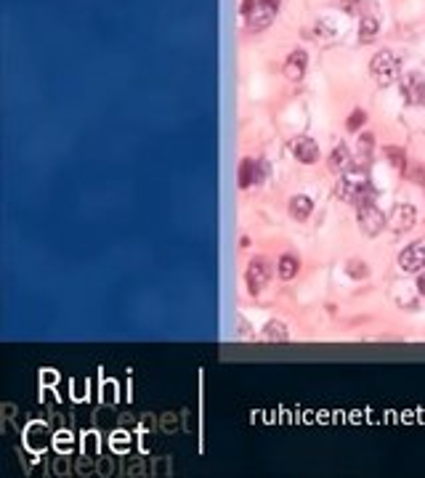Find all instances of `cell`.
I'll return each instance as SVG.
<instances>
[{"label":"cell","mask_w":425,"mask_h":478,"mask_svg":"<svg viewBox=\"0 0 425 478\" xmlns=\"http://www.w3.org/2000/svg\"><path fill=\"white\" fill-rule=\"evenodd\" d=\"M279 11V0H245L242 3V16L247 22L250 32H261L274 22Z\"/></svg>","instance_id":"1"},{"label":"cell","mask_w":425,"mask_h":478,"mask_svg":"<svg viewBox=\"0 0 425 478\" xmlns=\"http://www.w3.org/2000/svg\"><path fill=\"white\" fill-rule=\"evenodd\" d=\"M370 72H372V78L377 80L380 85H391V82L398 78L401 64H398V59L391 51H380V53H375V56H372Z\"/></svg>","instance_id":"2"},{"label":"cell","mask_w":425,"mask_h":478,"mask_svg":"<svg viewBox=\"0 0 425 478\" xmlns=\"http://www.w3.org/2000/svg\"><path fill=\"white\" fill-rule=\"evenodd\" d=\"M383 226H388V218L377 210V205H375V202H367V205H361V208H359V229H361L367 237L380 234V231H383Z\"/></svg>","instance_id":"3"},{"label":"cell","mask_w":425,"mask_h":478,"mask_svg":"<svg viewBox=\"0 0 425 478\" xmlns=\"http://www.w3.org/2000/svg\"><path fill=\"white\" fill-rule=\"evenodd\" d=\"M401 96L407 104L425 106V78L420 72H410L401 78Z\"/></svg>","instance_id":"4"},{"label":"cell","mask_w":425,"mask_h":478,"mask_svg":"<svg viewBox=\"0 0 425 478\" xmlns=\"http://www.w3.org/2000/svg\"><path fill=\"white\" fill-rule=\"evenodd\" d=\"M415 221H417V210L412 205H396L388 215V229L396 234H404L415 226Z\"/></svg>","instance_id":"5"},{"label":"cell","mask_w":425,"mask_h":478,"mask_svg":"<svg viewBox=\"0 0 425 478\" xmlns=\"http://www.w3.org/2000/svg\"><path fill=\"white\" fill-rule=\"evenodd\" d=\"M292 157L298 159V162H303V165H311V162H317L319 159V146L314 138H308V136H298V138H292Z\"/></svg>","instance_id":"6"},{"label":"cell","mask_w":425,"mask_h":478,"mask_svg":"<svg viewBox=\"0 0 425 478\" xmlns=\"http://www.w3.org/2000/svg\"><path fill=\"white\" fill-rule=\"evenodd\" d=\"M245 279H247V290H250V295H258V292L264 290L266 282H268V266H266L264 258H255V261H250Z\"/></svg>","instance_id":"7"},{"label":"cell","mask_w":425,"mask_h":478,"mask_svg":"<svg viewBox=\"0 0 425 478\" xmlns=\"http://www.w3.org/2000/svg\"><path fill=\"white\" fill-rule=\"evenodd\" d=\"M398 266L404 271H423L425 268V245H410L398 252Z\"/></svg>","instance_id":"8"},{"label":"cell","mask_w":425,"mask_h":478,"mask_svg":"<svg viewBox=\"0 0 425 478\" xmlns=\"http://www.w3.org/2000/svg\"><path fill=\"white\" fill-rule=\"evenodd\" d=\"M305 64H308V53L305 51H292L284 61V78L287 80H301L305 75Z\"/></svg>","instance_id":"9"},{"label":"cell","mask_w":425,"mask_h":478,"mask_svg":"<svg viewBox=\"0 0 425 478\" xmlns=\"http://www.w3.org/2000/svg\"><path fill=\"white\" fill-rule=\"evenodd\" d=\"M311 210H314V202H311V197L298 194V197L290 199V215L295 218V221H305V218L311 215Z\"/></svg>","instance_id":"10"},{"label":"cell","mask_w":425,"mask_h":478,"mask_svg":"<svg viewBox=\"0 0 425 478\" xmlns=\"http://www.w3.org/2000/svg\"><path fill=\"white\" fill-rule=\"evenodd\" d=\"M351 168V152H348V146H335L330 154V171L335 173H345Z\"/></svg>","instance_id":"11"},{"label":"cell","mask_w":425,"mask_h":478,"mask_svg":"<svg viewBox=\"0 0 425 478\" xmlns=\"http://www.w3.org/2000/svg\"><path fill=\"white\" fill-rule=\"evenodd\" d=\"M377 29H380V19H377L375 13H364V16H361V24H359V38H361V43H367V40L375 38Z\"/></svg>","instance_id":"12"},{"label":"cell","mask_w":425,"mask_h":478,"mask_svg":"<svg viewBox=\"0 0 425 478\" xmlns=\"http://www.w3.org/2000/svg\"><path fill=\"white\" fill-rule=\"evenodd\" d=\"M264 338H266V340H277V343H284V340H287V327H284L279 319H271V321L266 324Z\"/></svg>","instance_id":"13"},{"label":"cell","mask_w":425,"mask_h":478,"mask_svg":"<svg viewBox=\"0 0 425 478\" xmlns=\"http://www.w3.org/2000/svg\"><path fill=\"white\" fill-rule=\"evenodd\" d=\"M277 271H279V277L284 279H292L295 274H298V258L295 255H282L279 258V266H277Z\"/></svg>","instance_id":"14"},{"label":"cell","mask_w":425,"mask_h":478,"mask_svg":"<svg viewBox=\"0 0 425 478\" xmlns=\"http://www.w3.org/2000/svg\"><path fill=\"white\" fill-rule=\"evenodd\" d=\"M385 154H388V159H391V162L396 165L398 171H404V168H407V159H404V152H401L398 146H388V149H385Z\"/></svg>","instance_id":"15"},{"label":"cell","mask_w":425,"mask_h":478,"mask_svg":"<svg viewBox=\"0 0 425 478\" xmlns=\"http://www.w3.org/2000/svg\"><path fill=\"white\" fill-rule=\"evenodd\" d=\"M367 6H370L367 0H343L345 11H348V13H359V16H364V13H367Z\"/></svg>","instance_id":"16"},{"label":"cell","mask_w":425,"mask_h":478,"mask_svg":"<svg viewBox=\"0 0 425 478\" xmlns=\"http://www.w3.org/2000/svg\"><path fill=\"white\" fill-rule=\"evenodd\" d=\"M361 122H364V112H359V109H356V112L351 115V120H348V128H351V131H356Z\"/></svg>","instance_id":"17"},{"label":"cell","mask_w":425,"mask_h":478,"mask_svg":"<svg viewBox=\"0 0 425 478\" xmlns=\"http://www.w3.org/2000/svg\"><path fill=\"white\" fill-rule=\"evenodd\" d=\"M417 290H420V292L425 295V268L420 271V277H417Z\"/></svg>","instance_id":"18"}]
</instances>
